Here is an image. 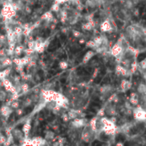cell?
Instances as JSON below:
<instances>
[{
  "label": "cell",
  "mask_w": 146,
  "mask_h": 146,
  "mask_svg": "<svg viewBox=\"0 0 146 146\" xmlns=\"http://www.w3.org/2000/svg\"><path fill=\"white\" fill-rule=\"evenodd\" d=\"M133 116H134L135 120H137L139 121H146V110L142 107L139 106V107L135 108V110H133Z\"/></svg>",
  "instance_id": "6da1fadb"
},
{
  "label": "cell",
  "mask_w": 146,
  "mask_h": 146,
  "mask_svg": "<svg viewBox=\"0 0 146 146\" xmlns=\"http://www.w3.org/2000/svg\"><path fill=\"white\" fill-rule=\"evenodd\" d=\"M123 51H124V48L122 47V45H121L119 42H117V43L111 48L110 53H111V55H112L113 56L118 57V56H120L123 53Z\"/></svg>",
  "instance_id": "7a4b0ae2"
},
{
  "label": "cell",
  "mask_w": 146,
  "mask_h": 146,
  "mask_svg": "<svg viewBox=\"0 0 146 146\" xmlns=\"http://www.w3.org/2000/svg\"><path fill=\"white\" fill-rule=\"evenodd\" d=\"M71 125H72V127L75 128V129H78V128H81V127H84L85 126V121L83 119V118H76V119H73V121L71 122Z\"/></svg>",
  "instance_id": "3957f363"
},
{
  "label": "cell",
  "mask_w": 146,
  "mask_h": 146,
  "mask_svg": "<svg viewBox=\"0 0 146 146\" xmlns=\"http://www.w3.org/2000/svg\"><path fill=\"white\" fill-rule=\"evenodd\" d=\"M113 29L112 24L108 20H105L102 24H101V30L102 32H111Z\"/></svg>",
  "instance_id": "277c9868"
},
{
  "label": "cell",
  "mask_w": 146,
  "mask_h": 146,
  "mask_svg": "<svg viewBox=\"0 0 146 146\" xmlns=\"http://www.w3.org/2000/svg\"><path fill=\"white\" fill-rule=\"evenodd\" d=\"M11 113H12V109L9 106L4 105L1 108V115L3 117H9Z\"/></svg>",
  "instance_id": "5b68a950"
},
{
  "label": "cell",
  "mask_w": 146,
  "mask_h": 146,
  "mask_svg": "<svg viewBox=\"0 0 146 146\" xmlns=\"http://www.w3.org/2000/svg\"><path fill=\"white\" fill-rule=\"evenodd\" d=\"M131 87H132V83L129 80H122L121 85H120V88H121L122 92H125L128 91Z\"/></svg>",
  "instance_id": "8992f818"
},
{
  "label": "cell",
  "mask_w": 146,
  "mask_h": 146,
  "mask_svg": "<svg viewBox=\"0 0 146 146\" xmlns=\"http://www.w3.org/2000/svg\"><path fill=\"white\" fill-rule=\"evenodd\" d=\"M23 132L21 130H14L12 133V136L14 139H15L16 140H20L23 138Z\"/></svg>",
  "instance_id": "52a82bcc"
},
{
  "label": "cell",
  "mask_w": 146,
  "mask_h": 146,
  "mask_svg": "<svg viewBox=\"0 0 146 146\" xmlns=\"http://www.w3.org/2000/svg\"><path fill=\"white\" fill-rule=\"evenodd\" d=\"M139 102V98L138 94L137 93H134V92L132 93V95L130 97V103L133 105H138Z\"/></svg>",
  "instance_id": "ba28073f"
},
{
  "label": "cell",
  "mask_w": 146,
  "mask_h": 146,
  "mask_svg": "<svg viewBox=\"0 0 146 146\" xmlns=\"http://www.w3.org/2000/svg\"><path fill=\"white\" fill-rule=\"evenodd\" d=\"M94 55H95V52H94L93 50H89V51L84 55L83 59V62H88L94 56Z\"/></svg>",
  "instance_id": "9c48e42d"
},
{
  "label": "cell",
  "mask_w": 146,
  "mask_h": 146,
  "mask_svg": "<svg viewBox=\"0 0 146 146\" xmlns=\"http://www.w3.org/2000/svg\"><path fill=\"white\" fill-rule=\"evenodd\" d=\"M138 92L139 94H141L142 96L143 95H145L146 94V85L144 84H140L138 87Z\"/></svg>",
  "instance_id": "30bf717a"
},
{
  "label": "cell",
  "mask_w": 146,
  "mask_h": 146,
  "mask_svg": "<svg viewBox=\"0 0 146 146\" xmlns=\"http://www.w3.org/2000/svg\"><path fill=\"white\" fill-rule=\"evenodd\" d=\"M55 137V133L53 132H46L45 136V140H52Z\"/></svg>",
  "instance_id": "8fae6325"
},
{
  "label": "cell",
  "mask_w": 146,
  "mask_h": 146,
  "mask_svg": "<svg viewBox=\"0 0 146 146\" xmlns=\"http://www.w3.org/2000/svg\"><path fill=\"white\" fill-rule=\"evenodd\" d=\"M59 67L61 69H66L68 68V63L66 62H61L59 63Z\"/></svg>",
  "instance_id": "7c38bea8"
},
{
  "label": "cell",
  "mask_w": 146,
  "mask_h": 146,
  "mask_svg": "<svg viewBox=\"0 0 146 146\" xmlns=\"http://www.w3.org/2000/svg\"><path fill=\"white\" fill-rule=\"evenodd\" d=\"M11 108H15V109H17L19 108V102L18 101H14L11 103Z\"/></svg>",
  "instance_id": "4fadbf2b"
},
{
  "label": "cell",
  "mask_w": 146,
  "mask_h": 146,
  "mask_svg": "<svg viewBox=\"0 0 146 146\" xmlns=\"http://www.w3.org/2000/svg\"><path fill=\"white\" fill-rule=\"evenodd\" d=\"M139 64H140V67H141V68L146 71V59L143 60V61H142V62H141Z\"/></svg>",
  "instance_id": "5bb4252c"
},
{
  "label": "cell",
  "mask_w": 146,
  "mask_h": 146,
  "mask_svg": "<svg viewBox=\"0 0 146 146\" xmlns=\"http://www.w3.org/2000/svg\"><path fill=\"white\" fill-rule=\"evenodd\" d=\"M145 110H146V107H145Z\"/></svg>",
  "instance_id": "9a60e30c"
},
{
  "label": "cell",
  "mask_w": 146,
  "mask_h": 146,
  "mask_svg": "<svg viewBox=\"0 0 146 146\" xmlns=\"http://www.w3.org/2000/svg\"><path fill=\"white\" fill-rule=\"evenodd\" d=\"M145 85H146V84H145Z\"/></svg>",
  "instance_id": "2e32d148"
}]
</instances>
